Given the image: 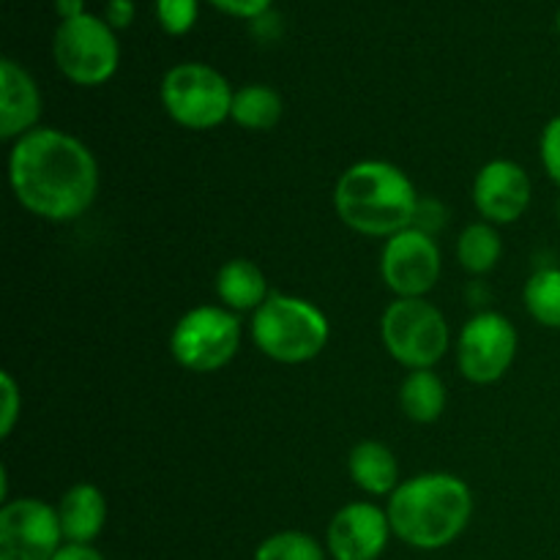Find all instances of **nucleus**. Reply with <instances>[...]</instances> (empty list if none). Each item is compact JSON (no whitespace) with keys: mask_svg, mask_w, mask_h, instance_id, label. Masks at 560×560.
Returning a JSON list of instances; mask_svg holds the SVG:
<instances>
[{"mask_svg":"<svg viewBox=\"0 0 560 560\" xmlns=\"http://www.w3.org/2000/svg\"><path fill=\"white\" fill-rule=\"evenodd\" d=\"M558 222H560V202H558Z\"/></svg>","mask_w":560,"mask_h":560,"instance_id":"nucleus-31","label":"nucleus"},{"mask_svg":"<svg viewBox=\"0 0 560 560\" xmlns=\"http://www.w3.org/2000/svg\"><path fill=\"white\" fill-rule=\"evenodd\" d=\"M402 413L416 424H432L446 410V386L432 370H413L399 388Z\"/></svg>","mask_w":560,"mask_h":560,"instance_id":"nucleus-18","label":"nucleus"},{"mask_svg":"<svg viewBox=\"0 0 560 560\" xmlns=\"http://www.w3.org/2000/svg\"><path fill=\"white\" fill-rule=\"evenodd\" d=\"M52 560H104V556L91 545H63Z\"/></svg>","mask_w":560,"mask_h":560,"instance_id":"nucleus-28","label":"nucleus"},{"mask_svg":"<svg viewBox=\"0 0 560 560\" xmlns=\"http://www.w3.org/2000/svg\"><path fill=\"white\" fill-rule=\"evenodd\" d=\"M530 178L517 162L495 159L474 180V206L490 224H512L530 206Z\"/></svg>","mask_w":560,"mask_h":560,"instance_id":"nucleus-13","label":"nucleus"},{"mask_svg":"<svg viewBox=\"0 0 560 560\" xmlns=\"http://www.w3.org/2000/svg\"><path fill=\"white\" fill-rule=\"evenodd\" d=\"M42 93L33 77L11 58L0 60V137L20 140L38 129Z\"/></svg>","mask_w":560,"mask_h":560,"instance_id":"nucleus-14","label":"nucleus"},{"mask_svg":"<svg viewBox=\"0 0 560 560\" xmlns=\"http://www.w3.org/2000/svg\"><path fill=\"white\" fill-rule=\"evenodd\" d=\"M525 310L539 326L560 331V268H541L525 282Z\"/></svg>","mask_w":560,"mask_h":560,"instance_id":"nucleus-21","label":"nucleus"},{"mask_svg":"<svg viewBox=\"0 0 560 560\" xmlns=\"http://www.w3.org/2000/svg\"><path fill=\"white\" fill-rule=\"evenodd\" d=\"M255 560H326V550L320 541L301 530H282L257 547Z\"/></svg>","mask_w":560,"mask_h":560,"instance_id":"nucleus-22","label":"nucleus"},{"mask_svg":"<svg viewBox=\"0 0 560 560\" xmlns=\"http://www.w3.org/2000/svg\"><path fill=\"white\" fill-rule=\"evenodd\" d=\"M217 295L230 312H257L271 299L262 268L252 260H244V257L228 260L219 268Z\"/></svg>","mask_w":560,"mask_h":560,"instance_id":"nucleus-16","label":"nucleus"},{"mask_svg":"<svg viewBox=\"0 0 560 560\" xmlns=\"http://www.w3.org/2000/svg\"><path fill=\"white\" fill-rule=\"evenodd\" d=\"M539 153L550 180L560 186V115H556L552 120H547V126L541 129Z\"/></svg>","mask_w":560,"mask_h":560,"instance_id":"nucleus-24","label":"nucleus"},{"mask_svg":"<svg viewBox=\"0 0 560 560\" xmlns=\"http://www.w3.org/2000/svg\"><path fill=\"white\" fill-rule=\"evenodd\" d=\"M331 337L320 306L299 295H271L252 317V339L279 364H304L323 353Z\"/></svg>","mask_w":560,"mask_h":560,"instance_id":"nucleus-4","label":"nucleus"},{"mask_svg":"<svg viewBox=\"0 0 560 560\" xmlns=\"http://www.w3.org/2000/svg\"><path fill=\"white\" fill-rule=\"evenodd\" d=\"M241 348V320L228 306H195L173 328L170 353L184 370L219 372Z\"/></svg>","mask_w":560,"mask_h":560,"instance_id":"nucleus-7","label":"nucleus"},{"mask_svg":"<svg viewBox=\"0 0 560 560\" xmlns=\"http://www.w3.org/2000/svg\"><path fill=\"white\" fill-rule=\"evenodd\" d=\"M381 337L388 355L402 366L432 370L448 350V323L443 312L427 299H397L386 306Z\"/></svg>","mask_w":560,"mask_h":560,"instance_id":"nucleus-5","label":"nucleus"},{"mask_svg":"<svg viewBox=\"0 0 560 560\" xmlns=\"http://www.w3.org/2000/svg\"><path fill=\"white\" fill-rule=\"evenodd\" d=\"M131 20H135V3H131V0H109L107 22L113 31H120V27L131 25Z\"/></svg>","mask_w":560,"mask_h":560,"instance_id":"nucleus-27","label":"nucleus"},{"mask_svg":"<svg viewBox=\"0 0 560 560\" xmlns=\"http://www.w3.org/2000/svg\"><path fill=\"white\" fill-rule=\"evenodd\" d=\"M9 184L20 206L33 217L71 222L96 200L98 164L85 142L38 126L11 148Z\"/></svg>","mask_w":560,"mask_h":560,"instance_id":"nucleus-1","label":"nucleus"},{"mask_svg":"<svg viewBox=\"0 0 560 560\" xmlns=\"http://www.w3.org/2000/svg\"><path fill=\"white\" fill-rule=\"evenodd\" d=\"M517 355V328L498 312H479L465 323L457 345V361L470 383H498Z\"/></svg>","mask_w":560,"mask_h":560,"instance_id":"nucleus-10","label":"nucleus"},{"mask_svg":"<svg viewBox=\"0 0 560 560\" xmlns=\"http://www.w3.org/2000/svg\"><path fill=\"white\" fill-rule=\"evenodd\" d=\"M235 91L206 63H178L164 74L162 104L170 118L191 131L217 129L230 118Z\"/></svg>","mask_w":560,"mask_h":560,"instance_id":"nucleus-6","label":"nucleus"},{"mask_svg":"<svg viewBox=\"0 0 560 560\" xmlns=\"http://www.w3.org/2000/svg\"><path fill=\"white\" fill-rule=\"evenodd\" d=\"M55 63L60 74L74 85H104L118 71L120 47L107 20L82 14L77 20L60 22L55 31Z\"/></svg>","mask_w":560,"mask_h":560,"instance_id":"nucleus-8","label":"nucleus"},{"mask_svg":"<svg viewBox=\"0 0 560 560\" xmlns=\"http://www.w3.org/2000/svg\"><path fill=\"white\" fill-rule=\"evenodd\" d=\"M63 541L58 509L49 503L20 498L0 509V560H52Z\"/></svg>","mask_w":560,"mask_h":560,"instance_id":"nucleus-9","label":"nucleus"},{"mask_svg":"<svg viewBox=\"0 0 560 560\" xmlns=\"http://www.w3.org/2000/svg\"><path fill=\"white\" fill-rule=\"evenodd\" d=\"M441 249L424 230L408 228L386 238L381 273L397 299H424L441 279Z\"/></svg>","mask_w":560,"mask_h":560,"instance_id":"nucleus-11","label":"nucleus"},{"mask_svg":"<svg viewBox=\"0 0 560 560\" xmlns=\"http://www.w3.org/2000/svg\"><path fill=\"white\" fill-rule=\"evenodd\" d=\"M66 545H91L107 525V498L93 485H74L58 503Z\"/></svg>","mask_w":560,"mask_h":560,"instance_id":"nucleus-15","label":"nucleus"},{"mask_svg":"<svg viewBox=\"0 0 560 560\" xmlns=\"http://www.w3.org/2000/svg\"><path fill=\"white\" fill-rule=\"evenodd\" d=\"M503 255V241L490 222H474L463 230L457 257L465 271L487 273L498 266Z\"/></svg>","mask_w":560,"mask_h":560,"instance_id":"nucleus-20","label":"nucleus"},{"mask_svg":"<svg viewBox=\"0 0 560 560\" xmlns=\"http://www.w3.org/2000/svg\"><path fill=\"white\" fill-rule=\"evenodd\" d=\"M55 11L60 14V22L77 20L85 14V0H55Z\"/></svg>","mask_w":560,"mask_h":560,"instance_id":"nucleus-29","label":"nucleus"},{"mask_svg":"<svg viewBox=\"0 0 560 560\" xmlns=\"http://www.w3.org/2000/svg\"><path fill=\"white\" fill-rule=\"evenodd\" d=\"M388 523L397 539L416 550L448 547L470 523L474 495L454 474H421L388 495Z\"/></svg>","mask_w":560,"mask_h":560,"instance_id":"nucleus-2","label":"nucleus"},{"mask_svg":"<svg viewBox=\"0 0 560 560\" xmlns=\"http://www.w3.org/2000/svg\"><path fill=\"white\" fill-rule=\"evenodd\" d=\"M388 512L366 501L348 503L328 523L326 545L334 560H377L392 539Z\"/></svg>","mask_w":560,"mask_h":560,"instance_id":"nucleus-12","label":"nucleus"},{"mask_svg":"<svg viewBox=\"0 0 560 560\" xmlns=\"http://www.w3.org/2000/svg\"><path fill=\"white\" fill-rule=\"evenodd\" d=\"M284 102L271 85L252 82L235 91L230 118L246 131H271L282 120Z\"/></svg>","mask_w":560,"mask_h":560,"instance_id":"nucleus-19","label":"nucleus"},{"mask_svg":"<svg viewBox=\"0 0 560 560\" xmlns=\"http://www.w3.org/2000/svg\"><path fill=\"white\" fill-rule=\"evenodd\" d=\"M350 479L355 481L359 490L366 495H392L402 481H399V465L397 457L388 446L377 441H361L355 443L353 452L348 457Z\"/></svg>","mask_w":560,"mask_h":560,"instance_id":"nucleus-17","label":"nucleus"},{"mask_svg":"<svg viewBox=\"0 0 560 560\" xmlns=\"http://www.w3.org/2000/svg\"><path fill=\"white\" fill-rule=\"evenodd\" d=\"M558 33H560V11H558Z\"/></svg>","mask_w":560,"mask_h":560,"instance_id":"nucleus-30","label":"nucleus"},{"mask_svg":"<svg viewBox=\"0 0 560 560\" xmlns=\"http://www.w3.org/2000/svg\"><path fill=\"white\" fill-rule=\"evenodd\" d=\"M211 3L224 14L238 16V20H257L271 9L273 0H211Z\"/></svg>","mask_w":560,"mask_h":560,"instance_id":"nucleus-26","label":"nucleus"},{"mask_svg":"<svg viewBox=\"0 0 560 560\" xmlns=\"http://www.w3.org/2000/svg\"><path fill=\"white\" fill-rule=\"evenodd\" d=\"M156 16L170 36H184L197 22V0H156Z\"/></svg>","mask_w":560,"mask_h":560,"instance_id":"nucleus-23","label":"nucleus"},{"mask_svg":"<svg viewBox=\"0 0 560 560\" xmlns=\"http://www.w3.org/2000/svg\"><path fill=\"white\" fill-rule=\"evenodd\" d=\"M0 388H3V413H0V435L9 438L11 430H14L16 419H20V410H22V397H20V388H16L14 377L9 372L0 375Z\"/></svg>","mask_w":560,"mask_h":560,"instance_id":"nucleus-25","label":"nucleus"},{"mask_svg":"<svg viewBox=\"0 0 560 560\" xmlns=\"http://www.w3.org/2000/svg\"><path fill=\"white\" fill-rule=\"evenodd\" d=\"M334 206L350 230L372 238H392L413 228L419 213L416 186L397 164L366 159L339 175Z\"/></svg>","mask_w":560,"mask_h":560,"instance_id":"nucleus-3","label":"nucleus"}]
</instances>
